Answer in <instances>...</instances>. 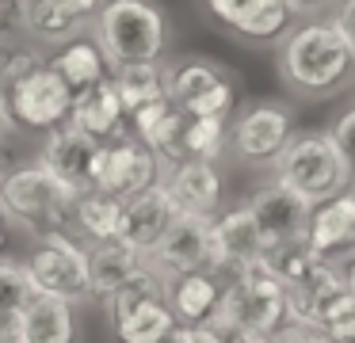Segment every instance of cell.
Returning <instances> with one entry per match:
<instances>
[{"mask_svg":"<svg viewBox=\"0 0 355 343\" xmlns=\"http://www.w3.org/2000/svg\"><path fill=\"white\" fill-rule=\"evenodd\" d=\"M24 267L35 294L62 297L69 305L92 294V286H88V252L80 244H73L69 233H46Z\"/></svg>","mask_w":355,"mask_h":343,"instance_id":"cell-9","label":"cell"},{"mask_svg":"<svg viewBox=\"0 0 355 343\" xmlns=\"http://www.w3.org/2000/svg\"><path fill=\"white\" fill-rule=\"evenodd\" d=\"M119 210H123L119 198H107V195H100V191H85V195H77V206H73V225H77L80 233H88L96 244L115 240Z\"/></svg>","mask_w":355,"mask_h":343,"instance_id":"cell-28","label":"cell"},{"mask_svg":"<svg viewBox=\"0 0 355 343\" xmlns=\"http://www.w3.org/2000/svg\"><path fill=\"white\" fill-rule=\"evenodd\" d=\"M46 61L73 91H80V88H88V84L107 76V61H103L100 46H96L92 38H73V42L58 46V53Z\"/></svg>","mask_w":355,"mask_h":343,"instance_id":"cell-25","label":"cell"},{"mask_svg":"<svg viewBox=\"0 0 355 343\" xmlns=\"http://www.w3.org/2000/svg\"><path fill=\"white\" fill-rule=\"evenodd\" d=\"M107 76L119 91V103H123L126 118L138 107L164 96V65H123V69H111Z\"/></svg>","mask_w":355,"mask_h":343,"instance_id":"cell-26","label":"cell"},{"mask_svg":"<svg viewBox=\"0 0 355 343\" xmlns=\"http://www.w3.org/2000/svg\"><path fill=\"white\" fill-rule=\"evenodd\" d=\"M73 206H77V191L58 183L39 160L0 175V213H8L16 225L31 229L35 236L69 233Z\"/></svg>","mask_w":355,"mask_h":343,"instance_id":"cell-4","label":"cell"},{"mask_svg":"<svg viewBox=\"0 0 355 343\" xmlns=\"http://www.w3.org/2000/svg\"><path fill=\"white\" fill-rule=\"evenodd\" d=\"M283 4L294 12V19H324L336 0H283Z\"/></svg>","mask_w":355,"mask_h":343,"instance_id":"cell-38","label":"cell"},{"mask_svg":"<svg viewBox=\"0 0 355 343\" xmlns=\"http://www.w3.org/2000/svg\"><path fill=\"white\" fill-rule=\"evenodd\" d=\"M103 61L111 69L123 65H161L168 53V15L157 0H103L92 19Z\"/></svg>","mask_w":355,"mask_h":343,"instance_id":"cell-2","label":"cell"},{"mask_svg":"<svg viewBox=\"0 0 355 343\" xmlns=\"http://www.w3.org/2000/svg\"><path fill=\"white\" fill-rule=\"evenodd\" d=\"M230 286H222V297L214 305L210 328L218 332H237V328H252V332H275L286 324V297H283V279L268 259H252V263L230 271Z\"/></svg>","mask_w":355,"mask_h":343,"instance_id":"cell-3","label":"cell"},{"mask_svg":"<svg viewBox=\"0 0 355 343\" xmlns=\"http://www.w3.org/2000/svg\"><path fill=\"white\" fill-rule=\"evenodd\" d=\"M19 335L24 343H73V305L35 294L19 309Z\"/></svg>","mask_w":355,"mask_h":343,"instance_id":"cell-22","label":"cell"},{"mask_svg":"<svg viewBox=\"0 0 355 343\" xmlns=\"http://www.w3.org/2000/svg\"><path fill=\"white\" fill-rule=\"evenodd\" d=\"M321 328L332 335V343H355V294L344 290V294L324 309Z\"/></svg>","mask_w":355,"mask_h":343,"instance_id":"cell-32","label":"cell"},{"mask_svg":"<svg viewBox=\"0 0 355 343\" xmlns=\"http://www.w3.org/2000/svg\"><path fill=\"white\" fill-rule=\"evenodd\" d=\"M271 172H275V183H283L291 195H298L309 206H321L352 187V172L340 160L336 145L324 130L294 134L286 141V149L275 157Z\"/></svg>","mask_w":355,"mask_h":343,"instance_id":"cell-5","label":"cell"},{"mask_svg":"<svg viewBox=\"0 0 355 343\" xmlns=\"http://www.w3.org/2000/svg\"><path fill=\"white\" fill-rule=\"evenodd\" d=\"M329 137H332V145H336L340 160L347 164V172H352V187H355V107L340 114L336 126L329 130Z\"/></svg>","mask_w":355,"mask_h":343,"instance_id":"cell-33","label":"cell"},{"mask_svg":"<svg viewBox=\"0 0 355 343\" xmlns=\"http://www.w3.org/2000/svg\"><path fill=\"white\" fill-rule=\"evenodd\" d=\"M306 248L340 263L355 252V187L340 191L336 198L313 206L306 225Z\"/></svg>","mask_w":355,"mask_h":343,"instance_id":"cell-18","label":"cell"},{"mask_svg":"<svg viewBox=\"0 0 355 343\" xmlns=\"http://www.w3.org/2000/svg\"><path fill=\"white\" fill-rule=\"evenodd\" d=\"M298 134L294 126V111L291 103L279 99H260V103L245 107L230 126V149L237 160L256 168H271L275 157L286 149V141Z\"/></svg>","mask_w":355,"mask_h":343,"instance_id":"cell-8","label":"cell"},{"mask_svg":"<svg viewBox=\"0 0 355 343\" xmlns=\"http://www.w3.org/2000/svg\"><path fill=\"white\" fill-rule=\"evenodd\" d=\"M0 252H4V221H0Z\"/></svg>","mask_w":355,"mask_h":343,"instance_id":"cell-43","label":"cell"},{"mask_svg":"<svg viewBox=\"0 0 355 343\" xmlns=\"http://www.w3.org/2000/svg\"><path fill=\"white\" fill-rule=\"evenodd\" d=\"M69 126H77L80 134H88L92 141H115V137L126 134V111H123V103H119V91H115V84H111V76L73 91Z\"/></svg>","mask_w":355,"mask_h":343,"instance_id":"cell-19","label":"cell"},{"mask_svg":"<svg viewBox=\"0 0 355 343\" xmlns=\"http://www.w3.org/2000/svg\"><path fill=\"white\" fill-rule=\"evenodd\" d=\"M176 332V313L164 305V297L138 305L130 317L119 324L123 343H168V335Z\"/></svg>","mask_w":355,"mask_h":343,"instance_id":"cell-27","label":"cell"},{"mask_svg":"<svg viewBox=\"0 0 355 343\" xmlns=\"http://www.w3.org/2000/svg\"><path fill=\"white\" fill-rule=\"evenodd\" d=\"M275 69L302 99H332L355 84V50L324 19H302L275 42Z\"/></svg>","mask_w":355,"mask_h":343,"instance_id":"cell-1","label":"cell"},{"mask_svg":"<svg viewBox=\"0 0 355 343\" xmlns=\"http://www.w3.org/2000/svg\"><path fill=\"white\" fill-rule=\"evenodd\" d=\"M103 0H27L24 30L42 46H65L92 27Z\"/></svg>","mask_w":355,"mask_h":343,"instance_id":"cell-17","label":"cell"},{"mask_svg":"<svg viewBox=\"0 0 355 343\" xmlns=\"http://www.w3.org/2000/svg\"><path fill=\"white\" fill-rule=\"evenodd\" d=\"M202 4L230 35L252 46H275L298 23L283 0H202Z\"/></svg>","mask_w":355,"mask_h":343,"instance_id":"cell-12","label":"cell"},{"mask_svg":"<svg viewBox=\"0 0 355 343\" xmlns=\"http://www.w3.org/2000/svg\"><path fill=\"white\" fill-rule=\"evenodd\" d=\"M164 96L191 118H230L237 107V84L218 61L184 58L176 65H164Z\"/></svg>","mask_w":355,"mask_h":343,"instance_id":"cell-6","label":"cell"},{"mask_svg":"<svg viewBox=\"0 0 355 343\" xmlns=\"http://www.w3.org/2000/svg\"><path fill=\"white\" fill-rule=\"evenodd\" d=\"M96 149H100V141H92V137L80 134L77 126L62 122V126L50 130L39 164L46 168L58 183H65L69 191L85 195V191H92V157H96Z\"/></svg>","mask_w":355,"mask_h":343,"instance_id":"cell-16","label":"cell"},{"mask_svg":"<svg viewBox=\"0 0 355 343\" xmlns=\"http://www.w3.org/2000/svg\"><path fill=\"white\" fill-rule=\"evenodd\" d=\"M0 343H24V335H19V317H0Z\"/></svg>","mask_w":355,"mask_h":343,"instance_id":"cell-40","label":"cell"},{"mask_svg":"<svg viewBox=\"0 0 355 343\" xmlns=\"http://www.w3.org/2000/svg\"><path fill=\"white\" fill-rule=\"evenodd\" d=\"M184 111L168 103V96L153 99V103L138 107L130 114V134L138 137L146 149H153L161 157V164H180L184 160Z\"/></svg>","mask_w":355,"mask_h":343,"instance_id":"cell-20","label":"cell"},{"mask_svg":"<svg viewBox=\"0 0 355 343\" xmlns=\"http://www.w3.org/2000/svg\"><path fill=\"white\" fill-rule=\"evenodd\" d=\"M12 126V114H8V91H4V80H0V134Z\"/></svg>","mask_w":355,"mask_h":343,"instance_id":"cell-41","label":"cell"},{"mask_svg":"<svg viewBox=\"0 0 355 343\" xmlns=\"http://www.w3.org/2000/svg\"><path fill=\"white\" fill-rule=\"evenodd\" d=\"M164 191H168L176 213H187V218H218L222 210V195L225 183L218 164L210 160H180V164H168V179H161Z\"/></svg>","mask_w":355,"mask_h":343,"instance_id":"cell-15","label":"cell"},{"mask_svg":"<svg viewBox=\"0 0 355 343\" xmlns=\"http://www.w3.org/2000/svg\"><path fill=\"white\" fill-rule=\"evenodd\" d=\"M329 23L344 35V42L355 50V0H336L329 12Z\"/></svg>","mask_w":355,"mask_h":343,"instance_id":"cell-37","label":"cell"},{"mask_svg":"<svg viewBox=\"0 0 355 343\" xmlns=\"http://www.w3.org/2000/svg\"><path fill=\"white\" fill-rule=\"evenodd\" d=\"M210 233H214L218 271H237V267H245V263L263 256V236H260V229H256L252 213L245 206L210 218Z\"/></svg>","mask_w":355,"mask_h":343,"instance_id":"cell-21","label":"cell"},{"mask_svg":"<svg viewBox=\"0 0 355 343\" xmlns=\"http://www.w3.org/2000/svg\"><path fill=\"white\" fill-rule=\"evenodd\" d=\"M161 168H164L161 157L153 149H146L134 134H123L115 141H100V149L92 157V191L126 202V198L157 187Z\"/></svg>","mask_w":355,"mask_h":343,"instance_id":"cell-7","label":"cell"},{"mask_svg":"<svg viewBox=\"0 0 355 343\" xmlns=\"http://www.w3.org/2000/svg\"><path fill=\"white\" fill-rule=\"evenodd\" d=\"M225 343H271V335L252 332V328H237V332H225Z\"/></svg>","mask_w":355,"mask_h":343,"instance_id":"cell-39","label":"cell"},{"mask_svg":"<svg viewBox=\"0 0 355 343\" xmlns=\"http://www.w3.org/2000/svg\"><path fill=\"white\" fill-rule=\"evenodd\" d=\"M184 160H210L214 164L230 149V118H184Z\"/></svg>","mask_w":355,"mask_h":343,"instance_id":"cell-29","label":"cell"},{"mask_svg":"<svg viewBox=\"0 0 355 343\" xmlns=\"http://www.w3.org/2000/svg\"><path fill=\"white\" fill-rule=\"evenodd\" d=\"M24 12L27 0H0V50H8L16 35L24 30Z\"/></svg>","mask_w":355,"mask_h":343,"instance_id":"cell-35","label":"cell"},{"mask_svg":"<svg viewBox=\"0 0 355 343\" xmlns=\"http://www.w3.org/2000/svg\"><path fill=\"white\" fill-rule=\"evenodd\" d=\"M271 343H332V335L321 324H298V320H286L283 328L271 332Z\"/></svg>","mask_w":355,"mask_h":343,"instance_id":"cell-34","label":"cell"},{"mask_svg":"<svg viewBox=\"0 0 355 343\" xmlns=\"http://www.w3.org/2000/svg\"><path fill=\"white\" fill-rule=\"evenodd\" d=\"M172 221H176V206H172L164 183H157V187H149L123 202L115 240L126 244L130 252H138V256H153V248L161 244V236L168 233Z\"/></svg>","mask_w":355,"mask_h":343,"instance_id":"cell-14","label":"cell"},{"mask_svg":"<svg viewBox=\"0 0 355 343\" xmlns=\"http://www.w3.org/2000/svg\"><path fill=\"white\" fill-rule=\"evenodd\" d=\"M164 290H161V279H157L149 267H141L138 274H134L130 282H123V286L115 290V294L107 297V305H111V320H115V328L123 324L126 317H130L138 305H146V301H153V297H161Z\"/></svg>","mask_w":355,"mask_h":343,"instance_id":"cell-30","label":"cell"},{"mask_svg":"<svg viewBox=\"0 0 355 343\" xmlns=\"http://www.w3.org/2000/svg\"><path fill=\"white\" fill-rule=\"evenodd\" d=\"M153 263L164 267L168 274H191V271H214V233H210V218H187L176 213L168 233L153 248Z\"/></svg>","mask_w":355,"mask_h":343,"instance_id":"cell-13","label":"cell"},{"mask_svg":"<svg viewBox=\"0 0 355 343\" xmlns=\"http://www.w3.org/2000/svg\"><path fill=\"white\" fill-rule=\"evenodd\" d=\"M168 343H225V332H218L210 324H176Z\"/></svg>","mask_w":355,"mask_h":343,"instance_id":"cell-36","label":"cell"},{"mask_svg":"<svg viewBox=\"0 0 355 343\" xmlns=\"http://www.w3.org/2000/svg\"><path fill=\"white\" fill-rule=\"evenodd\" d=\"M141 267L146 263H141L138 252H130L119 240H103L88 252V286H92V294L111 297L123 282H130Z\"/></svg>","mask_w":355,"mask_h":343,"instance_id":"cell-24","label":"cell"},{"mask_svg":"<svg viewBox=\"0 0 355 343\" xmlns=\"http://www.w3.org/2000/svg\"><path fill=\"white\" fill-rule=\"evenodd\" d=\"M31 297H35V286L27 279V267L0 263V317H19V309Z\"/></svg>","mask_w":355,"mask_h":343,"instance_id":"cell-31","label":"cell"},{"mask_svg":"<svg viewBox=\"0 0 355 343\" xmlns=\"http://www.w3.org/2000/svg\"><path fill=\"white\" fill-rule=\"evenodd\" d=\"M4 91H8L12 126L54 130V126H62V122H69L73 88L50 69V61H42L39 69H31L27 76H19V80L8 84Z\"/></svg>","mask_w":355,"mask_h":343,"instance_id":"cell-10","label":"cell"},{"mask_svg":"<svg viewBox=\"0 0 355 343\" xmlns=\"http://www.w3.org/2000/svg\"><path fill=\"white\" fill-rule=\"evenodd\" d=\"M245 210L252 213L256 229L263 236V252L286 248V244H302L306 240V225H309V210L313 206L302 202L298 195L283 187V183H263L252 191V198L245 202Z\"/></svg>","mask_w":355,"mask_h":343,"instance_id":"cell-11","label":"cell"},{"mask_svg":"<svg viewBox=\"0 0 355 343\" xmlns=\"http://www.w3.org/2000/svg\"><path fill=\"white\" fill-rule=\"evenodd\" d=\"M340 274H344V290L355 294V252L347 256V267H340Z\"/></svg>","mask_w":355,"mask_h":343,"instance_id":"cell-42","label":"cell"},{"mask_svg":"<svg viewBox=\"0 0 355 343\" xmlns=\"http://www.w3.org/2000/svg\"><path fill=\"white\" fill-rule=\"evenodd\" d=\"M172 305L176 320L184 324H210L214 317V305L222 297V282L214 279V271H191V274H176L172 282Z\"/></svg>","mask_w":355,"mask_h":343,"instance_id":"cell-23","label":"cell"}]
</instances>
